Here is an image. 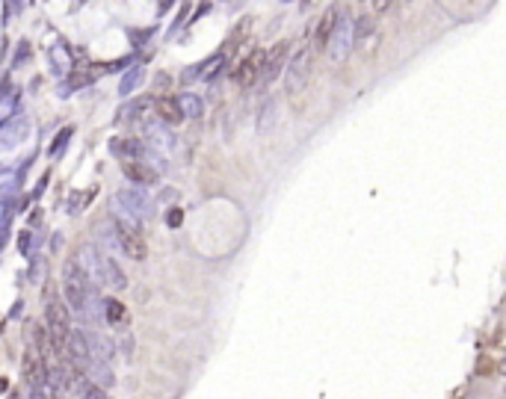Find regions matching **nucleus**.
Wrapping results in <instances>:
<instances>
[{"label": "nucleus", "mask_w": 506, "mask_h": 399, "mask_svg": "<svg viewBox=\"0 0 506 399\" xmlns=\"http://www.w3.org/2000/svg\"><path fill=\"white\" fill-rule=\"evenodd\" d=\"M121 169H125V174L137 186H151V183H157V172L151 169V163H145V160H125V163H121Z\"/></svg>", "instance_id": "nucleus-12"}, {"label": "nucleus", "mask_w": 506, "mask_h": 399, "mask_svg": "<svg viewBox=\"0 0 506 399\" xmlns=\"http://www.w3.org/2000/svg\"><path fill=\"white\" fill-rule=\"evenodd\" d=\"M288 54H290V42H278L273 45V51H267V66L261 74V86H269L281 71L288 68Z\"/></svg>", "instance_id": "nucleus-10"}, {"label": "nucleus", "mask_w": 506, "mask_h": 399, "mask_svg": "<svg viewBox=\"0 0 506 399\" xmlns=\"http://www.w3.org/2000/svg\"><path fill=\"white\" fill-rule=\"evenodd\" d=\"M178 104H181V110H184V119H202V113H204L202 98H195V95H190V92L181 95Z\"/></svg>", "instance_id": "nucleus-16"}, {"label": "nucleus", "mask_w": 506, "mask_h": 399, "mask_svg": "<svg viewBox=\"0 0 506 399\" xmlns=\"http://www.w3.org/2000/svg\"><path fill=\"white\" fill-rule=\"evenodd\" d=\"M264 66H267V51L264 47H255V51L249 57H243L240 59V66L234 68V83L240 86V89H249V86L255 83H261V74H264Z\"/></svg>", "instance_id": "nucleus-4"}, {"label": "nucleus", "mask_w": 506, "mask_h": 399, "mask_svg": "<svg viewBox=\"0 0 506 399\" xmlns=\"http://www.w3.org/2000/svg\"><path fill=\"white\" fill-rule=\"evenodd\" d=\"M68 136H71V128H68V130H63V133L57 136V142L51 145V154H59V148H63V145L68 142Z\"/></svg>", "instance_id": "nucleus-21"}, {"label": "nucleus", "mask_w": 506, "mask_h": 399, "mask_svg": "<svg viewBox=\"0 0 506 399\" xmlns=\"http://www.w3.org/2000/svg\"><path fill=\"white\" fill-rule=\"evenodd\" d=\"M116 240H119V248L125 252L131 260H145L148 257V246L142 240V234H140V225L137 222H131V219H119L116 222Z\"/></svg>", "instance_id": "nucleus-2"}, {"label": "nucleus", "mask_w": 506, "mask_h": 399, "mask_svg": "<svg viewBox=\"0 0 506 399\" xmlns=\"http://www.w3.org/2000/svg\"><path fill=\"white\" fill-rule=\"evenodd\" d=\"M397 3V0H370V6H373V12L376 15H385V12Z\"/></svg>", "instance_id": "nucleus-20"}, {"label": "nucleus", "mask_w": 506, "mask_h": 399, "mask_svg": "<svg viewBox=\"0 0 506 399\" xmlns=\"http://www.w3.org/2000/svg\"><path fill=\"white\" fill-rule=\"evenodd\" d=\"M500 372H503V376H506V358L500 361Z\"/></svg>", "instance_id": "nucleus-24"}, {"label": "nucleus", "mask_w": 506, "mask_h": 399, "mask_svg": "<svg viewBox=\"0 0 506 399\" xmlns=\"http://www.w3.org/2000/svg\"><path fill=\"white\" fill-rule=\"evenodd\" d=\"M145 107H148V101H133L131 107H125V110H121V119H133L137 113H142Z\"/></svg>", "instance_id": "nucleus-19"}, {"label": "nucleus", "mask_w": 506, "mask_h": 399, "mask_svg": "<svg viewBox=\"0 0 506 399\" xmlns=\"http://www.w3.org/2000/svg\"><path fill=\"white\" fill-rule=\"evenodd\" d=\"M352 18L347 15V12L341 9V15H338V27H335V36H332V45H329V51H332V59L341 62V59H347L350 51H352Z\"/></svg>", "instance_id": "nucleus-6"}, {"label": "nucleus", "mask_w": 506, "mask_h": 399, "mask_svg": "<svg viewBox=\"0 0 506 399\" xmlns=\"http://www.w3.org/2000/svg\"><path fill=\"white\" fill-rule=\"evenodd\" d=\"M178 222H181V213H178V210H172V213H169V225H178Z\"/></svg>", "instance_id": "nucleus-22"}, {"label": "nucleus", "mask_w": 506, "mask_h": 399, "mask_svg": "<svg viewBox=\"0 0 506 399\" xmlns=\"http://www.w3.org/2000/svg\"><path fill=\"white\" fill-rule=\"evenodd\" d=\"M104 317H107L110 326L121 329L128 322V310H125V305H121V302H116V299H107V302H104Z\"/></svg>", "instance_id": "nucleus-15"}, {"label": "nucleus", "mask_w": 506, "mask_h": 399, "mask_svg": "<svg viewBox=\"0 0 506 399\" xmlns=\"http://www.w3.org/2000/svg\"><path fill=\"white\" fill-rule=\"evenodd\" d=\"M311 47H302L299 54H293V59L288 62V77H285V86H288V92L290 95H299L308 80H311Z\"/></svg>", "instance_id": "nucleus-3"}, {"label": "nucleus", "mask_w": 506, "mask_h": 399, "mask_svg": "<svg viewBox=\"0 0 506 399\" xmlns=\"http://www.w3.org/2000/svg\"><path fill=\"white\" fill-rule=\"evenodd\" d=\"M119 204L128 210L131 216H148L151 213V202H148V195L142 186H131V190L119 193Z\"/></svg>", "instance_id": "nucleus-11"}, {"label": "nucleus", "mask_w": 506, "mask_h": 399, "mask_svg": "<svg viewBox=\"0 0 506 399\" xmlns=\"http://www.w3.org/2000/svg\"><path fill=\"white\" fill-rule=\"evenodd\" d=\"M63 293L71 310L83 314L86 310V296H89V276L83 272V266L77 260H66L63 266Z\"/></svg>", "instance_id": "nucleus-1"}, {"label": "nucleus", "mask_w": 506, "mask_h": 399, "mask_svg": "<svg viewBox=\"0 0 506 399\" xmlns=\"http://www.w3.org/2000/svg\"><path fill=\"white\" fill-rule=\"evenodd\" d=\"M338 15H341V12H338L335 6H329V9L323 12V18L317 21V30H314V36H311V51H317V54L329 51L332 36H335V27H338Z\"/></svg>", "instance_id": "nucleus-9"}, {"label": "nucleus", "mask_w": 506, "mask_h": 399, "mask_svg": "<svg viewBox=\"0 0 506 399\" xmlns=\"http://www.w3.org/2000/svg\"><path fill=\"white\" fill-rule=\"evenodd\" d=\"M6 388H9V382H6V379H0V393H6Z\"/></svg>", "instance_id": "nucleus-23"}, {"label": "nucleus", "mask_w": 506, "mask_h": 399, "mask_svg": "<svg viewBox=\"0 0 506 399\" xmlns=\"http://www.w3.org/2000/svg\"><path fill=\"white\" fill-rule=\"evenodd\" d=\"M24 376L33 384V391L51 384V364H47V355H42L36 343L27 346V352H24Z\"/></svg>", "instance_id": "nucleus-5"}, {"label": "nucleus", "mask_w": 506, "mask_h": 399, "mask_svg": "<svg viewBox=\"0 0 506 399\" xmlns=\"http://www.w3.org/2000/svg\"><path fill=\"white\" fill-rule=\"evenodd\" d=\"M77 396H80V399H110V393L101 388V384H95L92 379H86V382L80 384Z\"/></svg>", "instance_id": "nucleus-18"}, {"label": "nucleus", "mask_w": 506, "mask_h": 399, "mask_svg": "<svg viewBox=\"0 0 506 399\" xmlns=\"http://www.w3.org/2000/svg\"><path fill=\"white\" fill-rule=\"evenodd\" d=\"M86 372H89V379H92L95 384H101V388H107V384L116 382V376H113V372H110V367H107V361H98V358L89 361Z\"/></svg>", "instance_id": "nucleus-14"}, {"label": "nucleus", "mask_w": 506, "mask_h": 399, "mask_svg": "<svg viewBox=\"0 0 506 399\" xmlns=\"http://www.w3.org/2000/svg\"><path fill=\"white\" fill-rule=\"evenodd\" d=\"M352 45L362 47V51H367V54L376 51V45H379V27H376L373 15H359V18H355V24H352Z\"/></svg>", "instance_id": "nucleus-8"}, {"label": "nucleus", "mask_w": 506, "mask_h": 399, "mask_svg": "<svg viewBox=\"0 0 506 399\" xmlns=\"http://www.w3.org/2000/svg\"><path fill=\"white\" fill-rule=\"evenodd\" d=\"M95 276L101 278L107 287H116V290H125V287H128V276H125V269H121V266L116 264V257L101 255V252L95 255Z\"/></svg>", "instance_id": "nucleus-7"}, {"label": "nucleus", "mask_w": 506, "mask_h": 399, "mask_svg": "<svg viewBox=\"0 0 506 399\" xmlns=\"http://www.w3.org/2000/svg\"><path fill=\"white\" fill-rule=\"evenodd\" d=\"M154 110H157V116L163 124H181L184 121V110L178 104V98H157Z\"/></svg>", "instance_id": "nucleus-13"}, {"label": "nucleus", "mask_w": 506, "mask_h": 399, "mask_svg": "<svg viewBox=\"0 0 506 399\" xmlns=\"http://www.w3.org/2000/svg\"><path fill=\"white\" fill-rule=\"evenodd\" d=\"M142 77H145V68H140V66H137V68H131V71H128V77L121 80V86H119V95H131V92L142 83Z\"/></svg>", "instance_id": "nucleus-17"}]
</instances>
